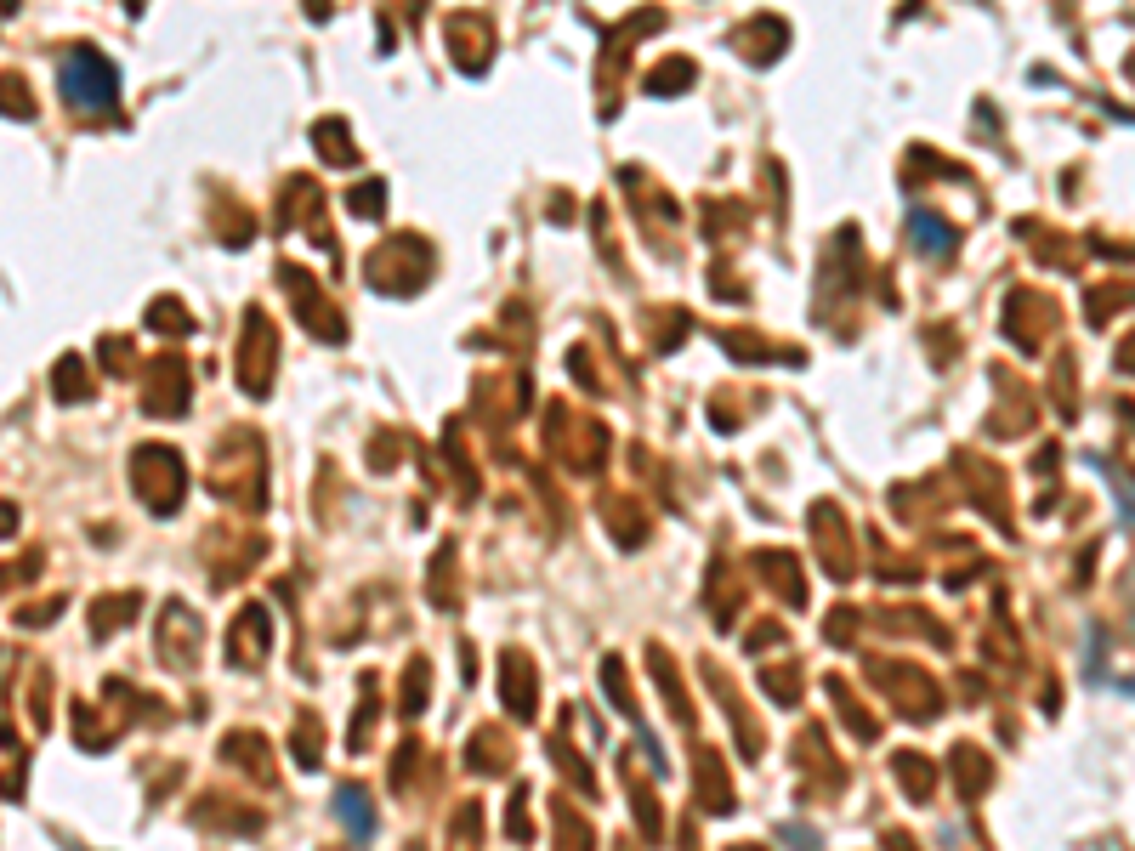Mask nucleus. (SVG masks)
<instances>
[{"label": "nucleus", "instance_id": "f257e3e1", "mask_svg": "<svg viewBox=\"0 0 1135 851\" xmlns=\"http://www.w3.org/2000/svg\"><path fill=\"white\" fill-rule=\"evenodd\" d=\"M63 103L69 108H86V114H103L114 108V63L80 46V52L63 57Z\"/></svg>", "mask_w": 1135, "mask_h": 851}, {"label": "nucleus", "instance_id": "f03ea898", "mask_svg": "<svg viewBox=\"0 0 1135 851\" xmlns=\"http://www.w3.org/2000/svg\"><path fill=\"white\" fill-rule=\"evenodd\" d=\"M335 806H341V817H347V823H352V840H369V834H375V817H369V800L358 795V789H341V800H335Z\"/></svg>", "mask_w": 1135, "mask_h": 851}, {"label": "nucleus", "instance_id": "7ed1b4c3", "mask_svg": "<svg viewBox=\"0 0 1135 851\" xmlns=\"http://www.w3.org/2000/svg\"><path fill=\"white\" fill-rule=\"evenodd\" d=\"M12 517H18V511H12V505H0V534H12Z\"/></svg>", "mask_w": 1135, "mask_h": 851}]
</instances>
